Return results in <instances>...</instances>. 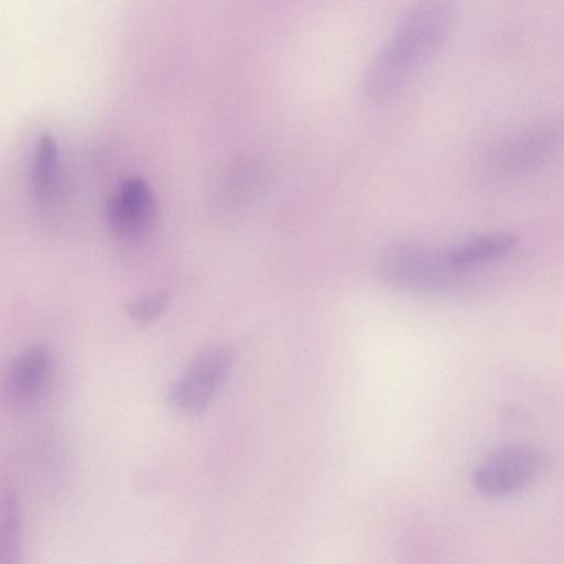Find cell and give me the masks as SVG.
<instances>
[{
  "mask_svg": "<svg viewBox=\"0 0 564 564\" xmlns=\"http://www.w3.org/2000/svg\"><path fill=\"white\" fill-rule=\"evenodd\" d=\"M540 467L541 457L534 448L522 444L503 445L477 465L473 482L478 491L501 497L529 485Z\"/></svg>",
  "mask_w": 564,
  "mask_h": 564,
  "instance_id": "obj_4",
  "label": "cell"
},
{
  "mask_svg": "<svg viewBox=\"0 0 564 564\" xmlns=\"http://www.w3.org/2000/svg\"><path fill=\"white\" fill-rule=\"evenodd\" d=\"M454 17L452 0H417L370 62L367 97L382 101L398 93L443 45Z\"/></svg>",
  "mask_w": 564,
  "mask_h": 564,
  "instance_id": "obj_1",
  "label": "cell"
},
{
  "mask_svg": "<svg viewBox=\"0 0 564 564\" xmlns=\"http://www.w3.org/2000/svg\"><path fill=\"white\" fill-rule=\"evenodd\" d=\"M377 269L386 284L420 295L451 292L466 273L453 264L447 250L412 241L386 247L378 257Z\"/></svg>",
  "mask_w": 564,
  "mask_h": 564,
  "instance_id": "obj_2",
  "label": "cell"
},
{
  "mask_svg": "<svg viewBox=\"0 0 564 564\" xmlns=\"http://www.w3.org/2000/svg\"><path fill=\"white\" fill-rule=\"evenodd\" d=\"M22 527L17 492L6 488L0 506V564H15L21 555Z\"/></svg>",
  "mask_w": 564,
  "mask_h": 564,
  "instance_id": "obj_9",
  "label": "cell"
},
{
  "mask_svg": "<svg viewBox=\"0 0 564 564\" xmlns=\"http://www.w3.org/2000/svg\"><path fill=\"white\" fill-rule=\"evenodd\" d=\"M51 352L46 345L25 348L11 361L3 382L7 400L25 408L41 395L50 375Z\"/></svg>",
  "mask_w": 564,
  "mask_h": 564,
  "instance_id": "obj_6",
  "label": "cell"
},
{
  "mask_svg": "<svg viewBox=\"0 0 564 564\" xmlns=\"http://www.w3.org/2000/svg\"><path fill=\"white\" fill-rule=\"evenodd\" d=\"M57 164V143L51 134L44 133L37 140L31 166L32 191L39 202H45L50 196Z\"/></svg>",
  "mask_w": 564,
  "mask_h": 564,
  "instance_id": "obj_10",
  "label": "cell"
},
{
  "mask_svg": "<svg viewBox=\"0 0 564 564\" xmlns=\"http://www.w3.org/2000/svg\"><path fill=\"white\" fill-rule=\"evenodd\" d=\"M518 239L509 232L485 234L448 249V256L453 264L467 272L484 263L500 259L510 253Z\"/></svg>",
  "mask_w": 564,
  "mask_h": 564,
  "instance_id": "obj_8",
  "label": "cell"
},
{
  "mask_svg": "<svg viewBox=\"0 0 564 564\" xmlns=\"http://www.w3.org/2000/svg\"><path fill=\"white\" fill-rule=\"evenodd\" d=\"M231 364L232 355L227 347L214 345L203 349L170 386L167 405L186 416L202 414L225 382Z\"/></svg>",
  "mask_w": 564,
  "mask_h": 564,
  "instance_id": "obj_3",
  "label": "cell"
},
{
  "mask_svg": "<svg viewBox=\"0 0 564 564\" xmlns=\"http://www.w3.org/2000/svg\"><path fill=\"white\" fill-rule=\"evenodd\" d=\"M110 229L124 240H138L151 232L158 219V200L153 189L140 176L120 181L107 203Z\"/></svg>",
  "mask_w": 564,
  "mask_h": 564,
  "instance_id": "obj_5",
  "label": "cell"
},
{
  "mask_svg": "<svg viewBox=\"0 0 564 564\" xmlns=\"http://www.w3.org/2000/svg\"><path fill=\"white\" fill-rule=\"evenodd\" d=\"M564 143V126L545 124L512 140L499 153V165L507 170L540 163Z\"/></svg>",
  "mask_w": 564,
  "mask_h": 564,
  "instance_id": "obj_7",
  "label": "cell"
},
{
  "mask_svg": "<svg viewBox=\"0 0 564 564\" xmlns=\"http://www.w3.org/2000/svg\"><path fill=\"white\" fill-rule=\"evenodd\" d=\"M169 293L158 290L134 299L128 305V315L140 326L154 323L163 314L167 306Z\"/></svg>",
  "mask_w": 564,
  "mask_h": 564,
  "instance_id": "obj_11",
  "label": "cell"
}]
</instances>
